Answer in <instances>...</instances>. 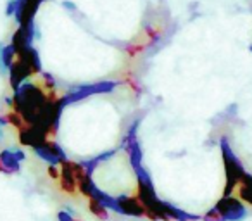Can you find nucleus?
I'll use <instances>...</instances> for the list:
<instances>
[{"label":"nucleus","mask_w":252,"mask_h":221,"mask_svg":"<svg viewBox=\"0 0 252 221\" xmlns=\"http://www.w3.org/2000/svg\"><path fill=\"white\" fill-rule=\"evenodd\" d=\"M220 151H221V158H223L224 173H226V185H224L223 195H231L235 187H237L249 173L245 171L240 159H238L237 156H235V152L231 151V145L226 137L220 138Z\"/></svg>","instance_id":"f257e3e1"},{"label":"nucleus","mask_w":252,"mask_h":221,"mask_svg":"<svg viewBox=\"0 0 252 221\" xmlns=\"http://www.w3.org/2000/svg\"><path fill=\"white\" fill-rule=\"evenodd\" d=\"M59 180H61V189H63L66 193L76 192L78 190V180H76V173H74V162L67 161V159L61 162Z\"/></svg>","instance_id":"0eeeda50"},{"label":"nucleus","mask_w":252,"mask_h":221,"mask_svg":"<svg viewBox=\"0 0 252 221\" xmlns=\"http://www.w3.org/2000/svg\"><path fill=\"white\" fill-rule=\"evenodd\" d=\"M162 211L166 213V216L169 218V221H199L200 216L199 214H190L187 213V211L180 209V207L173 206V204L169 202H164L162 200Z\"/></svg>","instance_id":"1a4fd4ad"},{"label":"nucleus","mask_w":252,"mask_h":221,"mask_svg":"<svg viewBox=\"0 0 252 221\" xmlns=\"http://www.w3.org/2000/svg\"><path fill=\"white\" fill-rule=\"evenodd\" d=\"M42 2H45V0H42Z\"/></svg>","instance_id":"aec40b11"},{"label":"nucleus","mask_w":252,"mask_h":221,"mask_svg":"<svg viewBox=\"0 0 252 221\" xmlns=\"http://www.w3.org/2000/svg\"><path fill=\"white\" fill-rule=\"evenodd\" d=\"M63 7H64V9H67V11H71V12H73V14L78 11L76 5H74L73 2H69V0H64V2H63Z\"/></svg>","instance_id":"dca6fc26"},{"label":"nucleus","mask_w":252,"mask_h":221,"mask_svg":"<svg viewBox=\"0 0 252 221\" xmlns=\"http://www.w3.org/2000/svg\"><path fill=\"white\" fill-rule=\"evenodd\" d=\"M249 50H251V52H252V45H251V47H249Z\"/></svg>","instance_id":"6ab92c4d"},{"label":"nucleus","mask_w":252,"mask_h":221,"mask_svg":"<svg viewBox=\"0 0 252 221\" xmlns=\"http://www.w3.org/2000/svg\"><path fill=\"white\" fill-rule=\"evenodd\" d=\"M233 192L237 193L240 200H244L249 206H252V183H238Z\"/></svg>","instance_id":"9d476101"},{"label":"nucleus","mask_w":252,"mask_h":221,"mask_svg":"<svg viewBox=\"0 0 252 221\" xmlns=\"http://www.w3.org/2000/svg\"><path fill=\"white\" fill-rule=\"evenodd\" d=\"M57 220H59V221H74V218L71 216L67 211H59V214H57Z\"/></svg>","instance_id":"4468645a"},{"label":"nucleus","mask_w":252,"mask_h":221,"mask_svg":"<svg viewBox=\"0 0 252 221\" xmlns=\"http://www.w3.org/2000/svg\"><path fill=\"white\" fill-rule=\"evenodd\" d=\"M35 151V154L38 156L40 159H43L45 162H49V164H61L63 161H66V152L63 151V147H61L59 144H56V142L52 140H47L43 142L42 145H38V147L33 149Z\"/></svg>","instance_id":"39448f33"},{"label":"nucleus","mask_w":252,"mask_h":221,"mask_svg":"<svg viewBox=\"0 0 252 221\" xmlns=\"http://www.w3.org/2000/svg\"><path fill=\"white\" fill-rule=\"evenodd\" d=\"M138 125H140V120H135L133 123L130 125L128 133H126V137L123 138V144H121V149H125L126 151V154H128V158H130L131 168L133 169L140 168L142 159H144V152H142L140 142H138V138H137Z\"/></svg>","instance_id":"20e7f679"},{"label":"nucleus","mask_w":252,"mask_h":221,"mask_svg":"<svg viewBox=\"0 0 252 221\" xmlns=\"http://www.w3.org/2000/svg\"><path fill=\"white\" fill-rule=\"evenodd\" d=\"M118 197V202H119V209H121L123 216H133V218H142L145 216V209H144V204L140 202L137 195H116Z\"/></svg>","instance_id":"423d86ee"},{"label":"nucleus","mask_w":252,"mask_h":221,"mask_svg":"<svg viewBox=\"0 0 252 221\" xmlns=\"http://www.w3.org/2000/svg\"><path fill=\"white\" fill-rule=\"evenodd\" d=\"M7 116H0V142L4 140V126H7Z\"/></svg>","instance_id":"2eb2a0df"},{"label":"nucleus","mask_w":252,"mask_h":221,"mask_svg":"<svg viewBox=\"0 0 252 221\" xmlns=\"http://www.w3.org/2000/svg\"><path fill=\"white\" fill-rule=\"evenodd\" d=\"M0 56H2V61H4L5 67H11V64L16 61V56H18V52H16L14 45L12 43H9V45H2V49H0Z\"/></svg>","instance_id":"9b49d317"},{"label":"nucleus","mask_w":252,"mask_h":221,"mask_svg":"<svg viewBox=\"0 0 252 221\" xmlns=\"http://www.w3.org/2000/svg\"><path fill=\"white\" fill-rule=\"evenodd\" d=\"M0 49H2V43H0ZM7 67H5V64H4V61H2V56H0V74H5L7 73Z\"/></svg>","instance_id":"a211bd4d"},{"label":"nucleus","mask_w":252,"mask_h":221,"mask_svg":"<svg viewBox=\"0 0 252 221\" xmlns=\"http://www.w3.org/2000/svg\"><path fill=\"white\" fill-rule=\"evenodd\" d=\"M49 175L52 176V178H59V171H57V166H54V164L49 166Z\"/></svg>","instance_id":"f3484780"},{"label":"nucleus","mask_w":252,"mask_h":221,"mask_svg":"<svg viewBox=\"0 0 252 221\" xmlns=\"http://www.w3.org/2000/svg\"><path fill=\"white\" fill-rule=\"evenodd\" d=\"M214 209L218 211L221 221H242L247 216V207H245L244 200L233 195H223L216 202Z\"/></svg>","instance_id":"7ed1b4c3"},{"label":"nucleus","mask_w":252,"mask_h":221,"mask_svg":"<svg viewBox=\"0 0 252 221\" xmlns=\"http://www.w3.org/2000/svg\"><path fill=\"white\" fill-rule=\"evenodd\" d=\"M116 81H97V83H87V85H80V87L71 88L67 94L61 95L59 100L61 104L66 107L69 104H74V102L85 100V98L92 97V95H98V94H111L116 88Z\"/></svg>","instance_id":"f03ea898"},{"label":"nucleus","mask_w":252,"mask_h":221,"mask_svg":"<svg viewBox=\"0 0 252 221\" xmlns=\"http://www.w3.org/2000/svg\"><path fill=\"white\" fill-rule=\"evenodd\" d=\"M18 5H19V0H9L7 7H5V16H7V18H12L16 9H18Z\"/></svg>","instance_id":"ddd939ff"},{"label":"nucleus","mask_w":252,"mask_h":221,"mask_svg":"<svg viewBox=\"0 0 252 221\" xmlns=\"http://www.w3.org/2000/svg\"><path fill=\"white\" fill-rule=\"evenodd\" d=\"M21 169V161L16 158L12 149L0 151V173L4 175H16Z\"/></svg>","instance_id":"6e6552de"},{"label":"nucleus","mask_w":252,"mask_h":221,"mask_svg":"<svg viewBox=\"0 0 252 221\" xmlns=\"http://www.w3.org/2000/svg\"><path fill=\"white\" fill-rule=\"evenodd\" d=\"M88 206H90V211L98 218V220H107V218H109V213H107L109 209L102 206L98 200H95V199H92V197H90V199H88Z\"/></svg>","instance_id":"f8f14e48"}]
</instances>
